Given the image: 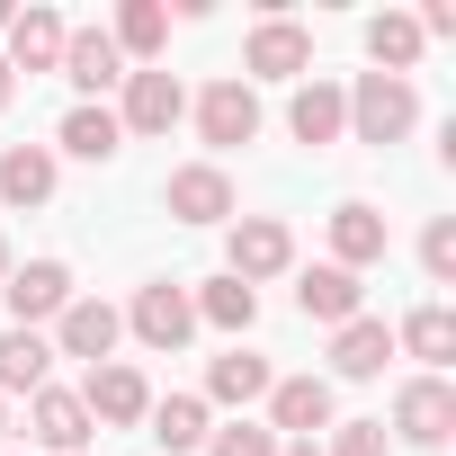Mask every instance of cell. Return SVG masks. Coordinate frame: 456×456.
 <instances>
[{
  "instance_id": "cell-1",
  "label": "cell",
  "mask_w": 456,
  "mask_h": 456,
  "mask_svg": "<svg viewBox=\"0 0 456 456\" xmlns=\"http://www.w3.org/2000/svg\"><path fill=\"white\" fill-rule=\"evenodd\" d=\"M340 99H349V134H358V143H376V152H385V143H403V134L420 126V90H411V81H394V72H358V90H340Z\"/></svg>"
},
{
  "instance_id": "cell-2",
  "label": "cell",
  "mask_w": 456,
  "mask_h": 456,
  "mask_svg": "<svg viewBox=\"0 0 456 456\" xmlns=\"http://www.w3.org/2000/svg\"><path fill=\"white\" fill-rule=\"evenodd\" d=\"M224 260H233L224 278H242V287H260V278H287V269H296V233H287L278 215H242L233 233H224Z\"/></svg>"
},
{
  "instance_id": "cell-3",
  "label": "cell",
  "mask_w": 456,
  "mask_h": 456,
  "mask_svg": "<svg viewBox=\"0 0 456 456\" xmlns=\"http://www.w3.org/2000/svg\"><path fill=\"white\" fill-rule=\"evenodd\" d=\"M126 331L143 340V349H188V331H197V305H188V287H170V278H152V287H134V305H126Z\"/></svg>"
},
{
  "instance_id": "cell-4",
  "label": "cell",
  "mask_w": 456,
  "mask_h": 456,
  "mask_svg": "<svg viewBox=\"0 0 456 456\" xmlns=\"http://www.w3.org/2000/svg\"><path fill=\"white\" fill-rule=\"evenodd\" d=\"M0 305H10V331H37V322H54L72 305V269L63 260H28V269L0 278Z\"/></svg>"
},
{
  "instance_id": "cell-5",
  "label": "cell",
  "mask_w": 456,
  "mask_h": 456,
  "mask_svg": "<svg viewBox=\"0 0 456 456\" xmlns=\"http://www.w3.org/2000/svg\"><path fill=\"white\" fill-rule=\"evenodd\" d=\"M72 90H81V108H108V90H126V54L108 45V28H72L63 37V63H54Z\"/></svg>"
},
{
  "instance_id": "cell-6",
  "label": "cell",
  "mask_w": 456,
  "mask_h": 456,
  "mask_svg": "<svg viewBox=\"0 0 456 456\" xmlns=\"http://www.w3.org/2000/svg\"><path fill=\"white\" fill-rule=\"evenodd\" d=\"M179 117H188V90H179V72H161V63L126 72V108H117V126H126V134H170Z\"/></svg>"
},
{
  "instance_id": "cell-7",
  "label": "cell",
  "mask_w": 456,
  "mask_h": 456,
  "mask_svg": "<svg viewBox=\"0 0 456 456\" xmlns=\"http://www.w3.org/2000/svg\"><path fill=\"white\" fill-rule=\"evenodd\" d=\"M197 134H206L215 152L251 143V134H260V90H251V81H206V90H197Z\"/></svg>"
},
{
  "instance_id": "cell-8",
  "label": "cell",
  "mask_w": 456,
  "mask_h": 456,
  "mask_svg": "<svg viewBox=\"0 0 456 456\" xmlns=\"http://www.w3.org/2000/svg\"><path fill=\"white\" fill-rule=\"evenodd\" d=\"M161 206L179 224H224V215H233V179H224V161H179L161 179Z\"/></svg>"
},
{
  "instance_id": "cell-9",
  "label": "cell",
  "mask_w": 456,
  "mask_h": 456,
  "mask_svg": "<svg viewBox=\"0 0 456 456\" xmlns=\"http://www.w3.org/2000/svg\"><path fill=\"white\" fill-rule=\"evenodd\" d=\"M117 331H126V314H117V305H99V296H72V305L54 314V358H90V367H108Z\"/></svg>"
},
{
  "instance_id": "cell-10",
  "label": "cell",
  "mask_w": 456,
  "mask_h": 456,
  "mask_svg": "<svg viewBox=\"0 0 456 456\" xmlns=\"http://www.w3.org/2000/svg\"><path fill=\"white\" fill-rule=\"evenodd\" d=\"M394 429H403L411 447H447V429H456V385H447V376H411V385L394 394Z\"/></svg>"
},
{
  "instance_id": "cell-11",
  "label": "cell",
  "mask_w": 456,
  "mask_h": 456,
  "mask_svg": "<svg viewBox=\"0 0 456 456\" xmlns=\"http://www.w3.org/2000/svg\"><path fill=\"white\" fill-rule=\"evenodd\" d=\"M28 438H37L45 456H90V411H81V394L37 385V394H28Z\"/></svg>"
},
{
  "instance_id": "cell-12",
  "label": "cell",
  "mask_w": 456,
  "mask_h": 456,
  "mask_svg": "<svg viewBox=\"0 0 456 456\" xmlns=\"http://www.w3.org/2000/svg\"><path fill=\"white\" fill-rule=\"evenodd\" d=\"M81 411H90V420H108V429L143 420V411H152V385H143V367H126V358L90 367V385H81Z\"/></svg>"
},
{
  "instance_id": "cell-13",
  "label": "cell",
  "mask_w": 456,
  "mask_h": 456,
  "mask_svg": "<svg viewBox=\"0 0 456 456\" xmlns=\"http://www.w3.org/2000/svg\"><path fill=\"white\" fill-rule=\"evenodd\" d=\"M269 429L314 447V438L331 429V385H322V376H278V385H269Z\"/></svg>"
},
{
  "instance_id": "cell-14",
  "label": "cell",
  "mask_w": 456,
  "mask_h": 456,
  "mask_svg": "<svg viewBox=\"0 0 456 456\" xmlns=\"http://www.w3.org/2000/svg\"><path fill=\"white\" fill-rule=\"evenodd\" d=\"M376 260H385V215H376L367 197H340V206H331V269L358 278V269H376Z\"/></svg>"
},
{
  "instance_id": "cell-15",
  "label": "cell",
  "mask_w": 456,
  "mask_h": 456,
  "mask_svg": "<svg viewBox=\"0 0 456 456\" xmlns=\"http://www.w3.org/2000/svg\"><path fill=\"white\" fill-rule=\"evenodd\" d=\"M305 63H314V37L296 19H260L251 45H242V72H260V81H296Z\"/></svg>"
},
{
  "instance_id": "cell-16",
  "label": "cell",
  "mask_w": 456,
  "mask_h": 456,
  "mask_svg": "<svg viewBox=\"0 0 456 456\" xmlns=\"http://www.w3.org/2000/svg\"><path fill=\"white\" fill-rule=\"evenodd\" d=\"M358 296H367V287H358L349 269H331V260L296 278V314H305V322H331V331H340V322H358Z\"/></svg>"
},
{
  "instance_id": "cell-17",
  "label": "cell",
  "mask_w": 456,
  "mask_h": 456,
  "mask_svg": "<svg viewBox=\"0 0 456 456\" xmlns=\"http://www.w3.org/2000/svg\"><path fill=\"white\" fill-rule=\"evenodd\" d=\"M385 358H394V331H385L376 314H358V322H340V331H331V376L367 385V376H385Z\"/></svg>"
},
{
  "instance_id": "cell-18",
  "label": "cell",
  "mask_w": 456,
  "mask_h": 456,
  "mask_svg": "<svg viewBox=\"0 0 456 456\" xmlns=\"http://www.w3.org/2000/svg\"><path fill=\"white\" fill-rule=\"evenodd\" d=\"M63 37H72V28H63L54 10H19V19H10V54H0V63H10V72H54V63H63Z\"/></svg>"
},
{
  "instance_id": "cell-19",
  "label": "cell",
  "mask_w": 456,
  "mask_h": 456,
  "mask_svg": "<svg viewBox=\"0 0 456 456\" xmlns=\"http://www.w3.org/2000/svg\"><path fill=\"white\" fill-rule=\"evenodd\" d=\"M287 126H296V143H314V152H322V143H340V134H349V99H340L331 81H305V90L287 99Z\"/></svg>"
},
{
  "instance_id": "cell-20",
  "label": "cell",
  "mask_w": 456,
  "mask_h": 456,
  "mask_svg": "<svg viewBox=\"0 0 456 456\" xmlns=\"http://www.w3.org/2000/svg\"><path fill=\"white\" fill-rule=\"evenodd\" d=\"M54 179H63V170H54V152H45V143H10V152H0V197H10L19 215H28V206H45V197H54Z\"/></svg>"
},
{
  "instance_id": "cell-21",
  "label": "cell",
  "mask_w": 456,
  "mask_h": 456,
  "mask_svg": "<svg viewBox=\"0 0 456 456\" xmlns=\"http://www.w3.org/2000/svg\"><path fill=\"white\" fill-rule=\"evenodd\" d=\"M54 143H63L72 161H117V152H126V126H117V108H72Z\"/></svg>"
},
{
  "instance_id": "cell-22",
  "label": "cell",
  "mask_w": 456,
  "mask_h": 456,
  "mask_svg": "<svg viewBox=\"0 0 456 456\" xmlns=\"http://www.w3.org/2000/svg\"><path fill=\"white\" fill-rule=\"evenodd\" d=\"M394 349H411V358H420V367L438 376V367L456 358V314H447V305H420V314H403V331H394Z\"/></svg>"
},
{
  "instance_id": "cell-23",
  "label": "cell",
  "mask_w": 456,
  "mask_h": 456,
  "mask_svg": "<svg viewBox=\"0 0 456 456\" xmlns=\"http://www.w3.org/2000/svg\"><path fill=\"white\" fill-rule=\"evenodd\" d=\"M54 367V340L45 331H0V394H37Z\"/></svg>"
},
{
  "instance_id": "cell-24",
  "label": "cell",
  "mask_w": 456,
  "mask_h": 456,
  "mask_svg": "<svg viewBox=\"0 0 456 456\" xmlns=\"http://www.w3.org/2000/svg\"><path fill=\"white\" fill-rule=\"evenodd\" d=\"M188 305H197V322H215V331H251V322H260V296H251L242 278H206Z\"/></svg>"
},
{
  "instance_id": "cell-25",
  "label": "cell",
  "mask_w": 456,
  "mask_h": 456,
  "mask_svg": "<svg viewBox=\"0 0 456 456\" xmlns=\"http://www.w3.org/2000/svg\"><path fill=\"white\" fill-rule=\"evenodd\" d=\"M269 385H278V376H269V358H251V349H233V358L206 367V394H215V403H269Z\"/></svg>"
},
{
  "instance_id": "cell-26",
  "label": "cell",
  "mask_w": 456,
  "mask_h": 456,
  "mask_svg": "<svg viewBox=\"0 0 456 456\" xmlns=\"http://www.w3.org/2000/svg\"><path fill=\"white\" fill-rule=\"evenodd\" d=\"M108 45L152 63V54L170 45V10H161V0H126V10H117V28H108Z\"/></svg>"
},
{
  "instance_id": "cell-27",
  "label": "cell",
  "mask_w": 456,
  "mask_h": 456,
  "mask_svg": "<svg viewBox=\"0 0 456 456\" xmlns=\"http://www.w3.org/2000/svg\"><path fill=\"white\" fill-rule=\"evenodd\" d=\"M420 45H429V37H420V28H411L403 10H385V19H367V54H376V63H385L394 81H411V63H420Z\"/></svg>"
},
{
  "instance_id": "cell-28",
  "label": "cell",
  "mask_w": 456,
  "mask_h": 456,
  "mask_svg": "<svg viewBox=\"0 0 456 456\" xmlns=\"http://www.w3.org/2000/svg\"><path fill=\"white\" fill-rule=\"evenodd\" d=\"M143 420H152V438H161L170 456H197V447H206V403H197V394H170V403H152Z\"/></svg>"
},
{
  "instance_id": "cell-29",
  "label": "cell",
  "mask_w": 456,
  "mask_h": 456,
  "mask_svg": "<svg viewBox=\"0 0 456 456\" xmlns=\"http://www.w3.org/2000/svg\"><path fill=\"white\" fill-rule=\"evenodd\" d=\"M287 438L269 420H233V429H206V456H278Z\"/></svg>"
},
{
  "instance_id": "cell-30",
  "label": "cell",
  "mask_w": 456,
  "mask_h": 456,
  "mask_svg": "<svg viewBox=\"0 0 456 456\" xmlns=\"http://www.w3.org/2000/svg\"><path fill=\"white\" fill-rule=\"evenodd\" d=\"M420 269L447 287L456 278V215H429V233H420Z\"/></svg>"
},
{
  "instance_id": "cell-31",
  "label": "cell",
  "mask_w": 456,
  "mask_h": 456,
  "mask_svg": "<svg viewBox=\"0 0 456 456\" xmlns=\"http://www.w3.org/2000/svg\"><path fill=\"white\" fill-rule=\"evenodd\" d=\"M331 456H394L385 420H331Z\"/></svg>"
},
{
  "instance_id": "cell-32",
  "label": "cell",
  "mask_w": 456,
  "mask_h": 456,
  "mask_svg": "<svg viewBox=\"0 0 456 456\" xmlns=\"http://www.w3.org/2000/svg\"><path fill=\"white\" fill-rule=\"evenodd\" d=\"M10 90H19V72H10V63H0V108H10Z\"/></svg>"
},
{
  "instance_id": "cell-33",
  "label": "cell",
  "mask_w": 456,
  "mask_h": 456,
  "mask_svg": "<svg viewBox=\"0 0 456 456\" xmlns=\"http://www.w3.org/2000/svg\"><path fill=\"white\" fill-rule=\"evenodd\" d=\"M278 456H322V447H305V438H287V447H278Z\"/></svg>"
},
{
  "instance_id": "cell-34",
  "label": "cell",
  "mask_w": 456,
  "mask_h": 456,
  "mask_svg": "<svg viewBox=\"0 0 456 456\" xmlns=\"http://www.w3.org/2000/svg\"><path fill=\"white\" fill-rule=\"evenodd\" d=\"M10 19H19V10H10V0H0V28H10Z\"/></svg>"
},
{
  "instance_id": "cell-35",
  "label": "cell",
  "mask_w": 456,
  "mask_h": 456,
  "mask_svg": "<svg viewBox=\"0 0 456 456\" xmlns=\"http://www.w3.org/2000/svg\"><path fill=\"white\" fill-rule=\"evenodd\" d=\"M0 278H10V242H0Z\"/></svg>"
},
{
  "instance_id": "cell-36",
  "label": "cell",
  "mask_w": 456,
  "mask_h": 456,
  "mask_svg": "<svg viewBox=\"0 0 456 456\" xmlns=\"http://www.w3.org/2000/svg\"><path fill=\"white\" fill-rule=\"evenodd\" d=\"M0 438H10V411H0Z\"/></svg>"
},
{
  "instance_id": "cell-37",
  "label": "cell",
  "mask_w": 456,
  "mask_h": 456,
  "mask_svg": "<svg viewBox=\"0 0 456 456\" xmlns=\"http://www.w3.org/2000/svg\"><path fill=\"white\" fill-rule=\"evenodd\" d=\"M0 456H10V447H0Z\"/></svg>"
}]
</instances>
